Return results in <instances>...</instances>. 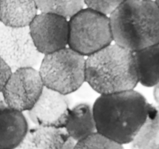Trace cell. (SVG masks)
Instances as JSON below:
<instances>
[{"instance_id":"6da1fadb","label":"cell","mask_w":159,"mask_h":149,"mask_svg":"<svg viewBox=\"0 0 159 149\" xmlns=\"http://www.w3.org/2000/svg\"><path fill=\"white\" fill-rule=\"evenodd\" d=\"M157 110L134 89L100 95L93 104L98 133L121 144L131 143Z\"/></svg>"},{"instance_id":"7a4b0ae2","label":"cell","mask_w":159,"mask_h":149,"mask_svg":"<svg viewBox=\"0 0 159 149\" xmlns=\"http://www.w3.org/2000/svg\"><path fill=\"white\" fill-rule=\"evenodd\" d=\"M113 41L131 51L159 44V8L152 0H125L110 14Z\"/></svg>"},{"instance_id":"3957f363","label":"cell","mask_w":159,"mask_h":149,"mask_svg":"<svg viewBox=\"0 0 159 149\" xmlns=\"http://www.w3.org/2000/svg\"><path fill=\"white\" fill-rule=\"evenodd\" d=\"M85 82L100 95L134 89L139 82L134 51L115 43L87 57Z\"/></svg>"},{"instance_id":"277c9868","label":"cell","mask_w":159,"mask_h":149,"mask_svg":"<svg viewBox=\"0 0 159 149\" xmlns=\"http://www.w3.org/2000/svg\"><path fill=\"white\" fill-rule=\"evenodd\" d=\"M85 60L69 47L43 55L39 72L44 86L65 95L75 92L85 82Z\"/></svg>"},{"instance_id":"5b68a950","label":"cell","mask_w":159,"mask_h":149,"mask_svg":"<svg viewBox=\"0 0 159 149\" xmlns=\"http://www.w3.org/2000/svg\"><path fill=\"white\" fill-rule=\"evenodd\" d=\"M113 31L110 17L90 8H83L69 18L68 47L89 56L112 44Z\"/></svg>"},{"instance_id":"8992f818","label":"cell","mask_w":159,"mask_h":149,"mask_svg":"<svg viewBox=\"0 0 159 149\" xmlns=\"http://www.w3.org/2000/svg\"><path fill=\"white\" fill-rule=\"evenodd\" d=\"M0 57L12 71L40 65L43 54L37 50L27 27H9L0 24Z\"/></svg>"},{"instance_id":"52a82bcc","label":"cell","mask_w":159,"mask_h":149,"mask_svg":"<svg viewBox=\"0 0 159 149\" xmlns=\"http://www.w3.org/2000/svg\"><path fill=\"white\" fill-rule=\"evenodd\" d=\"M43 88L39 70L22 68L12 71L2 93L10 108L26 112L34 107Z\"/></svg>"},{"instance_id":"ba28073f","label":"cell","mask_w":159,"mask_h":149,"mask_svg":"<svg viewBox=\"0 0 159 149\" xmlns=\"http://www.w3.org/2000/svg\"><path fill=\"white\" fill-rule=\"evenodd\" d=\"M36 47L43 55L67 47L69 37V20L51 12L37 14L29 26Z\"/></svg>"},{"instance_id":"9c48e42d","label":"cell","mask_w":159,"mask_h":149,"mask_svg":"<svg viewBox=\"0 0 159 149\" xmlns=\"http://www.w3.org/2000/svg\"><path fill=\"white\" fill-rule=\"evenodd\" d=\"M70 108L71 99L68 95L44 86L35 105L26 113L29 120L37 126L65 128Z\"/></svg>"},{"instance_id":"30bf717a","label":"cell","mask_w":159,"mask_h":149,"mask_svg":"<svg viewBox=\"0 0 159 149\" xmlns=\"http://www.w3.org/2000/svg\"><path fill=\"white\" fill-rule=\"evenodd\" d=\"M75 143L65 128L37 126L16 149H74Z\"/></svg>"},{"instance_id":"8fae6325","label":"cell","mask_w":159,"mask_h":149,"mask_svg":"<svg viewBox=\"0 0 159 149\" xmlns=\"http://www.w3.org/2000/svg\"><path fill=\"white\" fill-rule=\"evenodd\" d=\"M30 130L23 112L6 107L0 110V149H16Z\"/></svg>"},{"instance_id":"7c38bea8","label":"cell","mask_w":159,"mask_h":149,"mask_svg":"<svg viewBox=\"0 0 159 149\" xmlns=\"http://www.w3.org/2000/svg\"><path fill=\"white\" fill-rule=\"evenodd\" d=\"M35 0H0V23L9 27H27L37 16Z\"/></svg>"},{"instance_id":"4fadbf2b","label":"cell","mask_w":159,"mask_h":149,"mask_svg":"<svg viewBox=\"0 0 159 149\" xmlns=\"http://www.w3.org/2000/svg\"><path fill=\"white\" fill-rule=\"evenodd\" d=\"M65 130L75 141H79L97 132L93 105L88 102L71 106Z\"/></svg>"},{"instance_id":"5bb4252c","label":"cell","mask_w":159,"mask_h":149,"mask_svg":"<svg viewBox=\"0 0 159 149\" xmlns=\"http://www.w3.org/2000/svg\"><path fill=\"white\" fill-rule=\"evenodd\" d=\"M138 81L145 87H154L159 82V44L134 52Z\"/></svg>"},{"instance_id":"9a60e30c","label":"cell","mask_w":159,"mask_h":149,"mask_svg":"<svg viewBox=\"0 0 159 149\" xmlns=\"http://www.w3.org/2000/svg\"><path fill=\"white\" fill-rule=\"evenodd\" d=\"M131 149H159V107L132 141Z\"/></svg>"},{"instance_id":"2e32d148","label":"cell","mask_w":159,"mask_h":149,"mask_svg":"<svg viewBox=\"0 0 159 149\" xmlns=\"http://www.w3.org/2000/svg\"><path fill=\"white\" fill-rule=\"evenodd\" d=\"M41 12H51L71 18L83 9L84 0H35Z\"/></svg>"},{"instance_id":"e0dca14e","label":"cell","mask_w":159,"mask_h":149,"mask_svg":"<svg viewBox=\"0 0 159 149\" xmlns=\"http://www.w3.org/2000/svg\"><path fill=\"white\" fill-rule=\"evenodd\" d=\"M74 149H124V147L123 144L96 132L77 141Z\"/></svg>"},{"instance_id":"ac0fdd59","label":"cell","mask_w":159,"mask_h":149,"mask_svg":"<svg viewBox=\"0 0 159 149\" xmlns=\"http://www.w3.org/2000/svg\"><path fill=\"white\" fill-rule=\"evenodd\" d=\"M125 0H84L87 7L110 15Z\"/></svg>"},{"instance_id":"d6986e66","label":"cell","mask_w":159,"mask_h":149,"mask_svg":"<svg viewBox=\"0 0 159 149\" xmlns=\"http://www.w3.org/2000/svg\"><path fill=\"white\" fill-rule=\"evenodd\" d=\"M12 73V70L10 67L0 57V93L4 89L5 85L7 83Z\"/></svg>"},{"instance_id":"ffe728a7","label":"cell","mask_w":159,"mask_h":149,"mask_svg":"<svg viewBox=\"0 0 159 149\" xmlns=\"http://www.w3.org/2000/svg\"><path fill=\"white\" fill-rule=\"evenodd\" d=\"M153 96L155 102H157V104H158L159 107V82L155 85V86H154Z\"/></svg>"},{"instance_id":"44dd1931","label":"cell","mask_w":159,"mask_h":149,"mask_svg":"<svg viewBox=\"0 0 159 149\" xmlns=\"http://www.w3.org/2000/svg\"><path fill=\"white\" fill-rule=\"evenodd\" d=\"M8 106H9L7 105V103H6V101H5V99L4 97H3L2 93H0V110H3V109L6 108V107Z\"/></svg>"},{"instance_id":"7402d4cb","label":"cell","mask_w":159,"mask_h":149,"mask_svg":"<svg viewBox=\"0 0 159 149\" xmlns=\"http://www.w3.org/2000/svg\"><path fill=\"white\" fill-rule=\"evenodd\" d=\"M155 2L157 4V6H158V7L159 8V0H155Z\"/></svg>"},{"instance_id":"603a6c76","label":"cell","mask_w":159,"mask_h":149,"mask_svg":"<svg viewBox=\"0 0 159 149\" xmlns=\"http://www.w3.org/2000/svg\"><path fill=\"white\" fill-rule=\"evenodd\" d=\"M152 1H155V0H152Z\"/></svg>"},{"instance_id":"cb8c5ba5","label":"cell","mask_w":159,"mask_h":149,"mask_svg":"<svg viewBox=\"0 0 159 149\" xmlns=\"http://www.w3.org/2000/svg\"><path fill=\"white\" fill-rule=\"evenodd\" d=\"M0 24H1V23H0Z\"/></svg>"}]
</instances>
